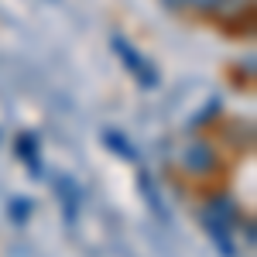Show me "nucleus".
<instances>
[{"mask_svg": "<svg viewBox=\"0 0 257 257\" xmlns=\"http://www.w3.org/2000/svg\"><path fill=\"white\" fill-rule=\"evenodd\" d=\"M55 192H59V199H62L65 219H76V209H79V202H82L79 185H76L69 175H59V178H55Z\"/></svg>", "mask_w": 257, "mask_h": 257, "instance_id": "7ed1b4c3", "label": "nucleus"}, {"mask_svg": "<svg viewBox=\"0 0 257 257\" xmlns=\"http://www.w3.org/2000/svg\"><path fill=\"white\" fill-rule=\"evenodd\" d=\"M28 213H31V202H28V199H14V206H11V216L18 219H28Z\"/></svg>", "mask_w": 257, "mask_h": 257, "instance_id": "0eeeda50", "label": "nucleus"}, {"mask_svg": "<svg viewBox=\"0 0 257 257\" xmlns=\"http://www.w3.org/2000/svg\"><path fill=\"white\" fill-rule=\"evenodd\" d=\"M202 223H206V230H209L213 243L219 247V254H223V257H237L233 240H230V230H226V223H223V219H216L213 213H202Z\"/></svg>", "mask_w": 257, "mask_h": 257, "instance_id": "20e7f679", "label": "nucleus"}, {"mask_svg": "<svg viewBox=\"0 0 257 257\" xmlns=\"http://www.w3.org/2000/svg\"><path fill=\"white\" fill-rule=\"evenodd\" d=\"M189 7H196V11H216L223 0H185Z\"/></svg>", "mask_w": 257, "mask_h": 257, "instance_id": "6e6552de", "label": "nucleus"}, {"mask_svg": "<svg viewBox=\"0 0 257 257\" xmlns=\"http://www.w3.org/2000/svg\"><path fill=\"white\" fill-rule=\"evenodd\" d=\"M18 155L28 158V165L38 172V151H35V138H31V134H21L18 138Z\"/></svg>", "mask_w": 257, "mask_h": 257, "instance_id": "423d86ee", "label": "nucleus"}, {"mask_svg": "<svg viewBox=\"0 0 257 257\" xmlns=\"http://www.w3.org/2000/svg\"><path fill=\"white\" fill-rule=\"evenodd\" d=\"M113 48H117L120 55L127 59V69H131V72H134V76H138V79L144 82V86H155V82H158V76H155V72L148 69V62L141 59L138 52H131V45H127L123 38H113Z\"/></svg>", "mask_w": 257, "mask_h": 257, "instance_id": "f03ea898", "label": "nucleus"}, {"mask_svg": "<svg viewBox=\"0 0 257 257\" xmlns=\"http://www.w3.org/2000/svg\"><path fill=\"white\" fill-rule=\"evenodd\" d=\"M168 4H178V0H168Z\"/></svg>", "mask_w": 257, "mask_h": 257, "instance_id": "1a4fd4ad", "label": "nucleus"}, {"mask_svg": "<svg viewBox=\"0 0 257 257\" xmlns=\"http://www.w3.org/2000/svg\"><path fill=\"white\" fill-rule=\"evenodd\" d=\"M182 165H185L192 175H206V172H213V168H216V151H213V144H206V141H192V144H185V151H182Z\"/></svg>", "mask_w": 257, "mask_h": 257, "instance_id": "f257e3e1", "label": "nucleus"}, {"mask_svg": "<svg viewBox=\"0 0 257 257\" xmlns=\"http://www.w3.org/2000/svg\"><path fill=\"white\" fill-rule=\"evenodd\" d=\"M103 141H106V144H113V151L123 155V158H138V151L127 144V138H120L117 131H103Z\"/></svg>", "mask_w": 257, "mask_h": 257, "instance_id": "39448f33", "label": "nucleus"}]
</instances>
